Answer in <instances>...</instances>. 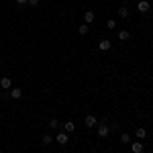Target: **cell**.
<instances>
[{
  "mask_svg": "<svg viewBox=\"0 0 153 153\" xmlns=\"http://www.w3.org/2000/svg\"><path fill=\"white\" fill-rule=\"evenodd\" d=\"M108 135H110V127L106 125V120H100L98 123V137L100 139H106Z\"/></svg>",
  "mask_w": 153,
  "mask_h": 153,
  "instance_id": "obj_1",
  "label": "cell"
},
{
  "mask_svg": "<svg viewBox=\"0 0 153 153\" xmlns=\"http://www.w3.org/2000/svg\"><path fill=\"white\" fill-rule=\"evenodd\" d=\"M55 141H57L59 145H68V143H70V135H68L65 131H61V133H57V137H55Z\"/></svg>",
  "mask_w": 153,
  "mask_h": 153,
  "instance_id": "obj_2",
  "label": "cell"
},
{
  "mask_svg": "<svg viewBox=\"0 0 153 153\" xmlns=\"http://www.w3.org/2000/svg\"><path fill=\"white\" fill-rule=\"evenodd\" d=\"M0 88H2L4 92H8V90L12 88V80L10 78H0Z\"/></svg>",
  "mask_w": 153,
  "mask_h": 153,
  "instance_id": "obj_3",
  "label": "cell"
},
{
  "mask_svg": "<svg viewBox=\"0 0 153 153\" xmlns=\"http://www.w3.org/2000/svg\"><path fill=\"white\" fill-rule=\"evenodd\" d=\"M21 96H23V90L21 88H10L8 90V98H12V100H19Z\"/></svg>",
  "mask_w": 153,
  "mask_h": 153,
  "instance_id": "obj_4",
  "label": "cell"
},
{
  "mask_svg": "<svg viewBox=\"0 0 153 153\" xmlns=\"http://www.w3.org/2000/svg\"><path fill=\"white\" fill-rule=\"evenodd\" d=\"M94 19H96V12L94 10H86V12H84V23H86V25H90Z\"/></svg>",
  "mask_w": 153,
  "mask_h": 153,
  "instance_id": "obj_5",
  "label": "cell"
},
{
  "mask_svg": "<svg viewBox=\"0 0 153 153\" xmlns=\"http://www.w3.org/2000/svg\"><path fill=\"white\" fill-rule=\"evenodd\" d=\"M84 125H86L88 129H92V127H96V125H98V120H96V117L88 114V117H86V120H84Z\"/></svg>",
  "mask_w": 153,
  "mask_h": 153,
  "instance_id": "obj_6",
  "label": "cell"
},
{
  "mask_svg": "<svg viewBox=\"0 0 153 153\" xmlns=\"http://www.w3.org/2000/svg\"><path fill=\"white\" fill-rule=\"evenodd\" d=\"M110 47H112V43H110L108 39H102V41L98 43V49H100V51H110Z\"/></svg>",
  "mask_w": 153,
  "mask_h": 153,
  "instance_id": "obj_7",
  "label": "cell"
},
{
  "mask_svg": "<svg viewBox=\"0 0 153 153\" xmlns=\"http://www.w3.org/2000/svg\"><path fill=\"white\" fill-rule=\"evenodd\" d=\"M137 10L139 12H149V0H141L137 4Z\"/></svg>",
  "mask_w": 153,
  "mask_h": 153,
  "instance_id": "obj_8",
  "label": "cell"
},
{
  "mask_svg": "<svg viewBox=\"0 0 153 153\" xmlns=\"http://www.w3.org/2000/svg\"><path fill=\"white\" fill-rule=\"evenodd\" d=\"M61 127H63V131H65V133H68V135H70V133H74V131H76V125H74V123H71V120H65V123H63V125H61Z\"/></svg>",
  "mask_w": 153,
  "mask_h": 153,
  "instance_id": "obj_9",
  "label": "cell"
},
{
  "mask_svg": "<svg viewBox=\"0 0 153 153\" xmlns=\"http://www.w3.org/2000/svg\"><path fill=\"white\" fill-rule=\"evenodd\" d=\"M143 149H145L143 143H131V151L133 153H143Z\"/></svg>",
  "mask_w": 153,
  "mask_h": 153,
  "instance_id": "obj_10",
  "label": "cell"
},
{
  "mask_svg": "<svg viewBox=\"0 0 153 153\" xmlns=\"http://www.w3.org/2000/svg\"><path fill=\"white\" fill-rule=\"evenodd\" d=\"M118 39H120V41H129L131 39V31H127V29L118 31Z\"/></svg>",
  "mask_w": 153,
  "mask_h": 153,
  "instance_id": "obj_11",
  "label": "cell"
},
{
  "mask_svg": "<svg viewBox=\"0 0 153 153\" xmlns=\"http://www.w3.org/2000/svg\"><path fill=\"white\" fill-rule=\"evenodd\" d=\"M129 6H120V8H118V16H120V19H129Z\"/></svg>",
  "mask_w": 153,
  "mask_h": 153,
  "instance_id": "obj_12",
  "label": "cell"
},
{
  "mask_svg": "<svg viewBox=\"0 0 153 153\" xmlns=\"http://www.w3.org/2000/svg\"><path fill=\"white\" fill-rule=\"evenodd\" d=\"M135 135H137V139H145V137H147V129H143V127H139V129L135 131Z\"/></svg>",
  "mask_w": 153,
  "mask_h": 153,
  "instance_id": "obj_13",
  "label": "cell"
},
{
  "mask_svg": "<svg viewBox=\"0 0 153 153\" xmlns=\"http://www.w3.org/2000/svg\"><path fill=\"white\" fill-rule=\"evenodd\" d=\"M88 31H90V25H80V27H78V33H80V35H86V33H88Z\"/></svg>",
  "mask_w": 153,
  "mask_h": 153,
  "instance_id": "obj_14",
  "label": "cell"
},
{
  "mask_svg": "<svg viewBox=\"0 0 153 153\" xmlns=\"http://www.w3.org/2000/svg\"><path fill=\"white\" fill-rule=\"evenodd\" d=\"M120 143H125V145H131V135H129V133H123V135H120Z\"/></svg>",
  "mask_w": 153,
  "mask_h": 153,
  "instance_id": "obj_15",
  "label": "cell"
},
{
  "mask_svg": "<svg viewBox=\"0 0 153 153\" xmlns=\"http://www.w3.org/2000/svg\"><path fill=\"white\" fill-rule=\"evenodd\" d=\"M57 127H59L57 118H49V129H57Z\"/></svg>",
  "mask_w": 153,
  "mask_h": 153,
  "instance_id": "obj_16",
  "label": "cell"
},
{
  "mask_svg": "<svg viewBox=\"0 0 153 153\" xmlns=\"http://www.w3.org/2000/svg\"><path fill=\"white\" fill-rule=\"evenodd\" d=\"M106 27H108V29H117V21H114V19H108V21H106Z\"/></svg>",
  "mask_w": 153,
  "mask_h": 153,
  "instance_id": "obj_17",
  "label": "cell"
},
{
  "mask_svg": "<svg viewBox=\"0 0 153 153\" xmlns=\"http://www.w3.org/2000/svg\"><path fill=\"white\" fill-rule=\"evenodd\" d=\"M49 143H53V137L51 135H43V145H49Z\"/></svg>",
  "mask_w": 153,
  "mask_h": 153,
  "instance_id": "obj_18",
  "label": "cell"
},
{
  "mask_svg": "<svg viewBox=\"0 0 153 153\" xmlns=\"http://www.w3.org/2000/svg\"><path fill=\"white\" fill-rule=\"evenodd\" d=\"M39 2H41V0H29L27 4H29V6H33V8H37V6H39Z\"/></svg>",
  "mask_w": 153,
  "mask_h": 153,
  "instance_id": "obj_19",
  "label": "cell"
},
{
  "mask_svg": "<svg viewBox=\"0 0 153 153\" xmlns=\"http://www.w3.org/2000/svg\"><path fill=\"white\" fill-rule=\"evenodd\" d=\"M27 2H29V0H16V4H19V6H23V4H27Z\"/></svg>",
  "mask_w": 153,
  "mask_h": 153,
  "instance_id": "obj_20",
  "label": "cell"
}]
</instances>
